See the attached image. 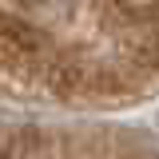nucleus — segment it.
Listing matches in <instances>:
<instances>
[{"mask_svg": "<svg viewBox=\"0 0 159 159\" xmlns=\"http://www.w3.org/2000/svg\"><path fill=\"white\" fill-rule=\"evenodd\" d=\"M16 4L24 8V16H32V20H68L80 0H16Z\"/></svg>", "mask_w": 159, "mask_h": 159, "instance_id": "1", "label": "nucleus"}, {"mask_svg": "<svg viewBox=\"0 0 159 159\" xmlns=\"http://www.w3.org/2000/svg\"><path fill=\"white\" fill-rule=\"evenodd\" d=\"M111 4L131 20H155L159 16V0H111Z\"/></svg>", "mask_w": 159, "mask_h": 159, "instance_id": "2", "label": "nucleus"}]
</instances>
